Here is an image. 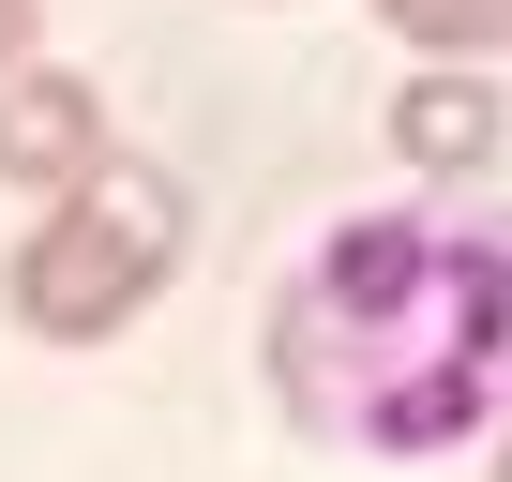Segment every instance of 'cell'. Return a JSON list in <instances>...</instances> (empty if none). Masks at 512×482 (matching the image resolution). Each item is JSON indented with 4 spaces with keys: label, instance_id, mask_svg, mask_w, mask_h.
<instances>
[{
    "label": "cell",
    "instance_id": "5b68a950",
    "mask_svg": "<svg viewBox=\"0 0 512 482\" xmlns=\"http://www.w3.org/2000/svg\"><path fill=\"white\" fill-rule=\"evenodd\" d=\"M377 31L422 61H497L512 46V0H377Z\"/></svg>",
    "mask_w": 512,
    "mask_h": 482
},
{
    "label": "cell",
    "instance_id": "6da1fadb",
    "mask_svg": "<svg viewBox=\"0 0 512 482\" xmlns=\"http://www.w3.org/2000/svg\"><path fill=\"white\" fill-rule=\"evenodd\" d=\"M272 407L347 452H452L512 407V226L452 211H362L272 287Z\"/></svg>",
    "mask_w": 512,
    "mask_h": 482
},
{
    "label": "cell",
    "instance_id": "52a82bcc",
    "mask_svg": "<svg viewBox=\"0 0 512 482\" xmlns=\"http://www.w3.org/2000/svg\"><path fill=\"white\" fill-rule=\"evenodd\" d=\"M497 482H512V407H497Z\"/></svg>",
    "mask_w": 512,
    "mask_h": 482
},
{
    "label": "cell",
    "instance_id": "8992f818",
    "mask_svg": "<svg viewBox=\"0 0 512 482\" xmlns=\"http://www.w3.org/2000/svg\"><path fill=\"white\" fill-rule=\"evenodd\" d=\"M31 61V0H0V76H16Z\"/></svg>",
    "mask_w": 512,
    "mask_h": 482
},
{
    "label": "cell",
    "instance_id": "277c9868",
    "mask_svg": "<svg viewBox=\"0 0 512 482\" xmlns=\"http://www.w3.org/2000/svg\"><path fill=\"white\" fill-rule=\"evenodd\" d=\"M497 136H512V106H497L482 61H422L392 91V166L407 181H467V166H497Z\"/></svg>",
    "mask_w": 512,
    "mask_h": 482
},
{
    "label": "cell",
    "instance_id": "3957f363",
    "mask_svg": "<svg viewBox=\"0 0 512 482\" xmlns=\"http://www.w3.org/2000/svg\"><path fill=\"white\" fill-rule=\"evenodd\" d=\"M76 166H106V91L76 61H16V76H0V181L46 211Z\"/></svg>",
    "mask_w": 512,
    "mask_h": 482
},
{
    "label": "cell",
    "instance_id": "7a4b0ae2",
    "mask_svg": "<svg viewBox=\"0 0 512 482\" xmlns=\"http://www.w3.org/2000/svg\"><path fill=\"white\" fill-rule=\"evenodd\" d=\"M181 257H196V196H181L151 151L106 136V166H76V181L46 196V226L0 257V317H16L31 347H106Z\"/></svg>",
    "mask_w": 512,
    "mask_h": 482
}]
</instances>
